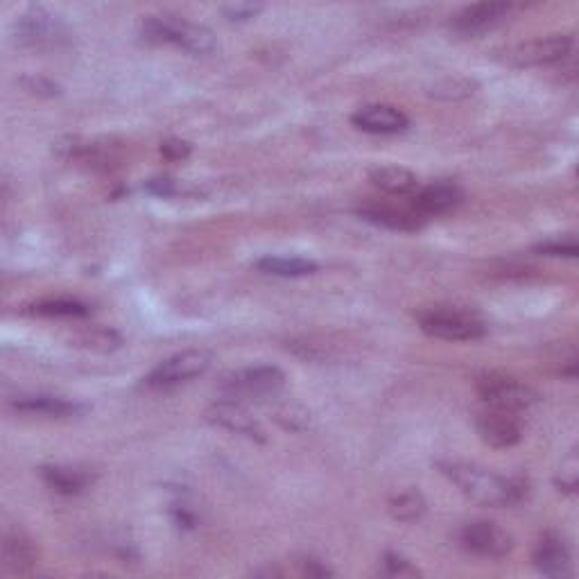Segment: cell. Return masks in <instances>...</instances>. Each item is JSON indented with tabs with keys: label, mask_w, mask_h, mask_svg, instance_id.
Here are the masks:
<instances>
[{
	"label": "cell",
	"mask_w": 579,
	"mask_h": 579,
	"mask_svg": "<svg viewBox=\"0 0 579 579\" xmlns=\"http://www.w3.org/2000/svg\"><path fill=\"white\" fill-rule=\"evenodd\" d=\"M439 469L466 498L482 507H514L527 498L523 478H503L471 462H439Z\"/></svg>",
	"instance_id": "cell-1"
},
{
	"label": "cell",
	"mask_w": 579,
	"mask_h": 579,
	"mask_svg": "<svg viewBox=\"0 0 579 579\" xmlns=\"http://www.w3.org/2000/svg\"><path fill=\"white\" fill-rule=\"evenodd\" d=\"M143 39L154 43H172L193 55H209L218 46L215 34L200 23H190L175 14L148 16L143 21Z\"/></svg>",
	"instance_id": "cell-2"
},
{
	"label": "cell",
	"mask_w": 579,
	"mask_h": 579,
	"mask_svg": "<svg viewBox=\"0 0 579 579\" xmlns=\"http://www.w3.org/2000/svg\"><path fill=\"white\" fill-rule=\"evenodd\" d=\"M421 331L448 342H473L487 335V324L475 310L464 306H432L419 313Z\"/></svg>",
	"instance_id": "cell-3"
},
{
	"label": "cell",
	"mask_w": 579,
	"mask_h": 579,
	"mask_svg": "<svg viewBox=\"0 0 579 579\" xmlns=\"http://www.w3.org/2000/svg\"><path fill=\"white\" fill-rule=\"evenodd\" d=\"M285 374L274 365H258L249 369H240L222 380L220 390L224 399L233 401H265L274 399L283 390Z\"/></svg>",
	"instance_id": "cell-4"
},
{
	"label": "cell",
	"mask_w": 579,
	"mask_h": 579,
	"mask_svg": "<svg viewBox=\"0 0 579 579\" xmlns=\"http://www.w3.org/2000/svg\"><path fill=\"white\" fill-rule=\"evenodd\" d=\"M14 39L23 48H55L68 41V28L46 7H30L16 16Z\"/></svg>",
	"instance_id": "cell-5"
},
{
	"label": "cell",
	"mask_w": 579,
	"mask_h": 579,
	"mask_svg": "<svg viewBox=\"0 0 579 579\" xmlns=\"http://www.w3.org/2000/svg\"><path fill=\"white\" fill-rule=\"evenodd\" d=\"M475 390H478L480 399L485 401L491 408L509 410V412H521L527 410L530 405L539 401V394L532 390L530 385L521 383V380L507 374H500V371H489V374H482L475 383Z\"/></svg>",
	"instance_id": "cell-6"
},
{
	"label": "cell",
	"mask_w": 579,
	"mask_h": 579,
	"mask_svg": "<svg viewBox=\"0 0 579 579\" xmlns=\"http://www.w3.org/2000/svg\"><path fill=\"white\" fill-rule=\"evenodd\" d=\"M213 362V356L204 349H188L175 353V356L163 360L161 365L150 371V376L145 378V383L157 390H166V387H175L181 383H188L197 376H202L209 371Z\"/></svg>",
	"instance_id": "cell-7"
},
{
	"label": "cell",
	"mask_w": 579,
	"mask_h": 579,
	"mask_svg": "<svg viewBox=\"0 0 579 579\" xmlns=\"http://www.w3.org/2000/svg\"><path fill=\"white\" fill-rule=\"evenodd\" d=\"M570 50H573V37H568V34H550V37L532 39L518 43L514 48H507L505 64L518 68L552 66L564 62Z\"/></svg>",
	"instance_id": "cell-8"
},
{
	"label": "cell",
	"mask_w": 579,
	"mask_h": 579,
	"mask_svg": "<svg viewBox=\"0 0 579 579\" xmlns=\"http://www.w3.org/2000/svg\"><path fill=\"white\" fill-rule=\"evenodd\" d=\"M460 541L469 552L489 559H503L514 548L512 534L491 521L466 523L460 532Z\"/></svg>",
	"instance_id": "cell-9"
},
{
	"label": "cell",
	"mask_w": 579,
	"mask_h": 579,
	"mask_svg": "<svg viewBox=\"0 0 579 579\" xmlns=\"http://www.w3.org/2000/svg\"><path fill=\"white\" fill-rule=\"evenodd\" d=\"M516 10L514 3H475L466 5L451 21V30L460 37H480L489 30L498 28L500 23L512 16Z\"/></svg>",
	"instance_id": "cell-10"
},
{
	"label": "cell",
	"mask_w": 579,
	"mask_h": 579,
	"mask_svg": "<svg viewBox=\"0 0 579 579\" xmlns=\"http://www.w3.org/2000/svg\"><path fill=\"white\" fill-rule=\"evenodd\" d=\"M475 428L482 442L494 448H512L523 439V426L516 412L491 408V405L475 417Z\"/></svg>",
	"instance_id": "cell-11"
},
{
	"label": "cell",
	"mask_w": 579,
	"mask_h": 579,
	"mask_svg": "<svg viewBox=\"0 0 579 579\" xmlns=\"http://www.w3.org/2000/svg\"><path fill=\"white\" fill-rule=\"evenodd\" d=\"M206 419H209L213 426H220L233 432V435L254 439V442H265L263 426L240 401L233 399L215 401L211 408L206 410Z\"/></svg>",
	"instance_id": "cell-12"
},
{
	"label": "cell",
	"mask_w": 579,
	"mask_h": 579,
	"mask_svg": "<svg viewBox=\"0 0 579 579\" xmlns=\"http://www.w3.org/2000/svg\"><path fill=\"white\" fill-rule=\"evenodd\" d=\"M39 552L34 541L21 527H7L3 532V568L12 575H28L37 566Z\"/></svg>",
	"instance_id": "cell-13"
},
{
	"label": "cell",
	"mask_w": 579,
	"mask_h": 579,
	"mask_svg": "<svg viewBox=\"0 0 579 579\" xmlns=\"http://www.w3.org/2000/svg\"><path fill=\"white\" fill-rule=\"evenodd\" d=\"M351 123L367 134H399L410 125L408 116L392 105H367L351 116Z\"/></svg>",
	"instance_id": "cell-14"
},
{
	"label": "cell",
	"mask_w": 579,
	"mask_h": 579,
	"mask_svg": "<svg viewBox=\"0 0 579 579\" xmlns=\"http://www.w3.org/2000/svg\"><path fill=\"white\" fill-rule=\"evenodd\" d=\"M532 559L539 573L546 577H568L570 566H573L566 541L557 532L543 534L534 548Z\"/></svg>",
	"instance_id": "cell-15"
},
{
	"label": "cell",
	"mask_w": 579,
	"mask_h": 579,
	"mask_svg": "<svg viewBox=\"0 0 579 579\" xmlns=\"http://www.w3.org/2000/svg\"><path fill=\"white\" fill-rule=\"evenodd\" d=\"M462 197L464 195L457 184H451V181H437V184H430L417 190L412 209L417 211L421 218H428V215H442L455 209V206L462 202Z\"/></svg>",
	"instance_id": "cell-16"
},
{
	"label": "cell",
	"mask_w": 579,
	"mask_h": 579,
	"mask_svg": "<svg viewBox=\"0 0 579 579\" xmlns=\"http://www.w3.org/2000/svg\"><path fill=\"white\" fill-rule=\"evenodd\" d=\"M360 215L367 222L392 231H417L423 227V218L414 209H396V206L387 204H367L360 209Z\"/></svg>",
	"instance_id": "cell-17"
},
{
	"label": "cell",
	"mask_w": 579,
	"mask_h": 579,
	"mask_svg": "<svg viewBox=\"0 0 579 579\" xmlns=\"http://www.w3.org/2000/svg\"><path fill=\"white\" fill-rule=\"evenodd\" d=\"M369 181L387 195H412L419 190V179L414 172L401 166H376L369 170Z\"/></svg>",
	"instance_id": "cell-18"
},
{
	"label": "cell",
	"mask_w": 579,
	"mask_h": 579,
	"mask_svg": "<svg viewBox=\"0 0 579 579\" xmlns=\"http://www.w3.org/2000/svg\"><path fill=\"white\" fill-rule=\"evenodd\" d=\"M41 475L46 485L62 496L82 494L93 482V475L86 469H77V466H46V469H41Z\"/></svg>",
	"instance_id": "cell-19"
},
{
	"label": "cell",
	"mask_w": 579,
	"mask_h": 579,
	"mask_svg": "<svg viewBox=\"0 0 579 579\" xmlns=\"http://www.w3.org/2000/svg\"><path fill=\"white\" fill-rule=\"evenodd\" d=\"M14 410L25 412V414H39V417H71V414L80 412V405L71 403L66 399H59V396H48V394H32V396H19L14 403Z\"/></svg>",
	"instance_id": "cell-20"
},
{
	"label": "cell",
	"mask_w": 579,
	"mask_h": 579,
	"mask_svg": "<svg viewBox=\"0 0 579 579\" xmlns=\"http://www.w3.org/2000/svg\"><path fill=\"white\" fill-rule=\"evenodd\" d=\"M263 274L283 276V279H297V276H308L317 272V263L299 256H265L256 263Z\"/></svg>",
	"instance_id": "cell-21"
},
{
	"label": "cell",
	"mask_w": 579,
	"mask_h": 579,
	"mask_svg": "<svg viewBox=\"0 0 579 579\" xmlns=\"http://www.w3.org/2000/svg\"><path fill=\"white\" fill-rule=\"evenodd\" d=\"M387 509H390L392 518L401 523H414L419 521V518L426 514V500L419 494V491H401V494H396L390 498V503H387Z\"/></svg>",
	"instance_id": "cell-22"
},
{
	"label": "cell",
	"mask_w": 579,
	"mask_h": 579,
	"mask_svg": "<svg viewBox=\"0 0 579 579\" xmlns=\"http://www.w3.org/2000/svg\"><path fill=\"white\" fill-rule=\"evenodd\" d=\"M34 313L41 317H86L89 306L77 299H50L34 306Z\"/></svg>",
	"instance_id": "cell-23"
},
{
	"label": "cell",
	"mask_w": 579,
	"mask_h": 579,
	"mask_svg": "<svg viewBox=\"0 0 579 579\" xmlns=\"http://www.w3.org/2000/svg\"><path fill=\"white\" fill-rule=\"evenodd\" d=\"M534 252L541 256H555V258H575L577 256V238L575 233H564V236H552L548 240H543Z\"/></svg>",
	"instance_id": "cell-24"
},
{
	"label": "cell",
	"mask_w": 579,
	"mask_h": 579,
	"mask_svg": "<svg viewBox=\"0 0 579 579\" xmlns=\"http://www.w3.org/2000/svg\"><path fill=\"white\" fill-rule=\"evenodd\" d=\"M276 421H279L285 430L301 432L310 428V414L297 403H283L281 408H276Z\"/></svg>",
	"instance_id": "cell-25"
},
{
	"label": "cell",
	"mask_w": 579,
	"mask_h": 579,
	"mask_svg": "<svg viewBox=\"0 0 579 579\" xmlns=\"http://www.w3.org/2000/svg\"><path fill=\"white\" fill-rule=\"evenodd\" d=\"M577 482H579V460H577V453L570 451L559 464V471L555 475V485L559 491L575 494Z\"/></svg>",
	"instance_id": "cell-26"
},
{
	"label": "cell",
	"mask_w": 579,
	"mask_h": 579,
	"mask_svg": "<svg viewBox=\"0 0 579 579\" xmlns=\"http://www.w3.org/2000/svg\"><path fill=\"white\" fill-rule=\"evenodd\" d=\"M432 95H435V98H446V100L469 98V95H473V82L462 80V77H455V80H446L442 84H437Z\"/></svg>",
	"instance_id": "cell-27"
},
{
	"label": "cell",
	"mask_w": 579,
	"mask_h": 579,
	"mask_svg": "<svg viewBox=\"0 0 579 579\" xmlns=\"http://www.w3.org/2000/svg\"><path fill=\"white\" fill-rule=\"evenodd\" d=\"M383 566H385V573L392 575V577H417L419 570L414 568L408 559L396 555V552H387L383 557Z\"/></svg>",
	"instance_id": "cell-28"
},
{
	"label": "cell",
	"mask_w": 579,
	"mask_h": 579,
	"mask_svg": "<svg viewBox=\"0 0 579 579\" xmlns=\"http://www.w3.org/2000/svg\"><path fill=\"white\" fill-rule=\"evenodd\" d=\"M261 12H263V5H254V3H231V5L222 7V14L227 16V19L233 21V23H236V21L238 23L252 21Z\"/></svg>",
	"instance_id": "cell-29"
},
{
	"label": "cell",
	"mask_w": 579,
	"mask_h": 579,
	"mask_svg": "<svg viewBox=\"0 0 579 579\" xmlns=\"http://www.w3.org/2000/svg\"><path fill=\"white\" fill-rule=\"evenodd\" d=\"M84 344L98 351H111L120 347V337L114 331H105V328H95L89 335L84 337Z\"/></svg>",
	"instance_id": "cell-30"
},
{
	"label": "cell",
	"mask_w": 579,
	"mask_h": 579,
	"mask_svg": "<svg viewBox=\"0 0 579 579\" xmlns=\"http://www.w3.org/2000/svg\"><path fill=\"white\" fill-rule=\"evenodd\" d=\"M161 152L170 161H184L190 154V145L186 141H179V138H170V141L161 143Z\"/></svg>",
	"instance_id": "cell-31"
},
{
	"label": "cell",
	"mask_w": 579,
	"mask_h": 579,
	"mask_svg": "<svg viewBox=\"0 0 579 579\" xmlns=\"http://www.w3.org/2000/svg\"><path fill=\"white\" fill-rule=\"evenodd\" d=\"M148 190L154 195H159V197H170V195H175V181L168 179V177L150 179L148 181Z\"/></svg>",
	"instance_id": "cell-32"
},
{
	"label": "cell",
	"mask_w": 579,
	"mask_h": 579,
	"mask_svg": "<svg viewBox=\"0 0 579 579\" xmlns=\"http://www.w3.org/2000/svg\"><path fill=\"white\" fill-rule=\"evenodd\" d=\"M25 86H28V91L32 93H46V95H55L57 93V84L43 80V77H30V80H25Z\"/></svg>",
	"instance_id": "cell-33"
}]
</instances>
